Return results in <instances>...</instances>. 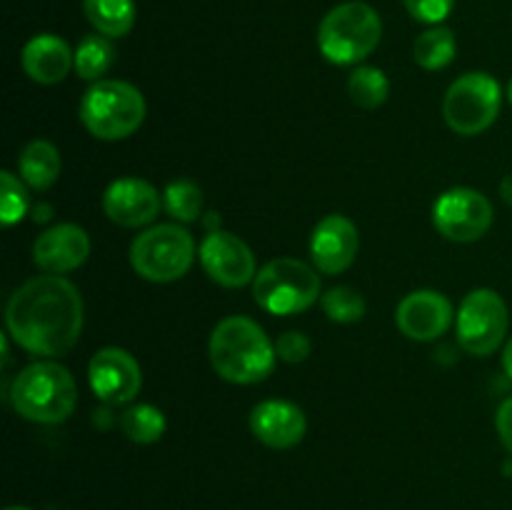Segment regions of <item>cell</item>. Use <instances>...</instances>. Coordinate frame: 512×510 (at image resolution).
I'll list each match as a JSON object with an SVG mask.
<instances>
[{"label": "cell", "mask_w": 512, "mask_h": 510, "mask_svg": "<svg viewBox=\"0 0 512 510\" xmlns=\"http://www.w3.org/2000/svg\"><path fill=\"white\" fill-rule=\"evenodd\" d=\"M15 343L33 355H65L83 333V298L63 275H38L20 285L5 308Z\"/></svg>", "instance_id": "cell-1"}, {"label": "cell", "mask_w": 512, "mask_h": 510, "mask_svg": "<svg viewBox=\"0 0 512 510\" xmlns=\"http://www.w3.org/2000/svg\"><path fill=\"white\" fill-rule=\"evenodd\" d=\"M275 360V345L270 343L265 330L245 315L220 320L210 335V363L228 383H260L273 373Z\"/></svg>", "instance_id": "cell-2"}, {"label": "cell", "mask_w": 512, "mask_h": 510, "mask_svg": "<svg viewBox=\"0 0 512 510\" xmlns=\"http://www.w3.org/2000/svg\"><path fill=\"white\" fill-rule=\"evenodd\" d=\"M10 403L20 418L55 425L73 415L78 388L68 368L53 360H40L20 370L13 380Z\"/></svg>", "instance_id": "cell-3"}, {"label": "cell", "mask_w": 512, "mask_h": 510, "mask_svg": "<svg viewBox=\"0 0 512 510\" xmlns=\"http://www.w3.org/2000/svg\"><path fill=\"white\" fill-rule=\"evenodd\" d=\"M383 38L378 10L360 0L340 3L318 28V48L335 65H355L368 58Z\"/></svg>", "instance_id": "cell-4"}, {"label": "cell", "mask_w": 512, "mask_h": 510, "mask_svg": "<svg viewBox=\"0 0 512 510\" xmlns=\"http://www.w3.org/2000/svg\"><path fill=\"white\" fill-rule=\"evenodd\" d=\"M80 120L100 140H123L145 120V98L125 80H98L80 103Z\"/></svg>", "instance_id": "cell-5"}, {"label": "cell", "mask_w": 512, "mask_h": 510, "mask_svg": "<svg viewBox=\"0 0 512 510\" xmlns=\"http://www.w3.org/2000/svg\"><path fill=\"white\" fill-rule=\"evenodd\" d=\"M253 298L273 315H295L320 298V275L295 258L270 260L253 280Z\"/></svg>", "instance_id": "cell-6"}, {"label": "cell", "mask_w": 512, "mask_h": 510, "mask_svg": "<svg viewBox=\"0 0 512 510\" xmlns=\"http://www.w3.org/2000/svg\"><path fill=\"white\" fill-rule=\"evenodd\" d=\"M195 260V240L180 225H155L130 245V263L150 283H173L183 278Z\"/></svg>", "instance_id": "cell-7"}, {"label": "cell", "mask_w": 512, "mask_h": 510, "mask_svg": "<svg viewBox=\"0 0 512 510\" xmlns=\"http://www.w3.org/2000/svg\"><path fill=\"white\" fill-rule=\"evenodd\" d=\"M503 105L500 83L488 73H468L455 80L443 100L445 123L460 135H480L498 120Z\"/></svg>", "instance_id": "cell-8"}, {"label": "cell", "mask_w": 512, "mask_h": 510, "mask_svg": "<svg viewBox=\"0 0 512 510\" xmlns=\"http://www.w3.org/2000/svg\"><path fill=\"white\" fill-rule=\"evenodd\" d=\"M508 323V305L495 290H473L463 298L455 318L460 348L480 358L495 353L508 335Z\"/></svg>", "instance_id": "cell-9"}, {"label": "cell", "mask_w": 512, "mask_h": 510, "mask_svg": "<svg viewBox=\"0 0 512 510\" xmlns=\"http://www.w3.org/2000/svg\"><path fill=\"white\" fill-rule=\"evenodd\" d=\"M433 225L453 243H473L493 225V205L478 190L453 188L435 200Z\"/></svg>", "instance_id": "cell-10"}, {"label": "cell", "mask_w": 512, "mask_h": 510, "mask_svg": "<svg viewBox=\"0 0 512 510\" xmlns=\"http://www.w3.org/2000/svg\"><path fill=\"white\" fill-rule=\"evenodd\" d=\"M203 270L223 288H243L255 280V255L238 235L228 230H210L200 245Z\"/></svg>", "instance_id": "cell-11"}, {"label": "cell", "mask_w": 512, "mask_h": 510, "mask_svg": "<svg viewBox=\"0 0 512 510\" xmlns=\"http://www.w3.org/2000/svg\"><path fill=\"white\" fill-rule=\"evenodd\" d=\"M88 380L93 393L108 405L130 403L143 388L138 360L123 348L98 350L88 365Z\"/></svg>", "instance_id": "cell-12"}, {"label": "cell", "mask_w": 512, "mask_h": 510, "mask_svg": "<svg viewBox=\"0 0 512 510\" xmlns=\"http://www.w3.org/2000/svg\"><path fill=\"white\" fill-rule=\"evenodd\" d=\"M395 323L400 333L408 335L410 340H428L440 338L453 323V305L438 290H415L400 300L395 310Z\"/></svg>", "instance_id": "cell-13"}, {"label": "cell", "mask_w": 512, "mask_h": 510, "mask_svg": "<svg viewBox=\"0 0 512 510\" xmlns=\"http://www.w3.org/2000/svg\"><path fill=\"white\" fill-rule=\"evenodd\" d=\"M360 248V233L345 215H328L320 220L310 238V255L320 273L338 275L353 265Z\"/></svg>", "instance_id": "cell-14"}, {"label": "cell", "mask_w": 512, "mask_h": 510, "mask_svg": "<svg viewBox=\"0 0 512 510\" xmlns=\"http://www.w3.org/2000/svg\"><path fill=\"white\" fill-rule=\"evenodd\" d=\"M103 210L115 225L143 228L160 213V193L140 178H118L103 195Z\"/></svg>", "instance_id": "cell-15"}, {"label": "cell", "mask_w": 512, "mask_h": 510, "mask_svg": "<svg viewBox=\"0 0 512 510\" xmlns=\"http://www.w3.org/2000/svg\"><path fill=\"white\" fill-rule=\"evenodd\" d=\"M250 430L268 448L288 450L305 438L308 420L300 405L290 400H263L250 413Z\"/></svg>", "instance_id": "cell-16"}, {"label": "cell", "mask_w": 512, "mask_h": 510, "mask_svg": "<svg viewBox=\"0 0 512 510\" xmlns=\"http://www.w3.org/2000/svg\"><path fill=\"white\" fill-rule=\"evenodd\" d=\"M90 255V238L80 225L63 223L45 230L33 245V263L48 275H65L80 268Z\"/></svg>", "instance_id": "cell-17"}, {"label": "cell", "mask_w": 512, "mask_h": 510, "mask_svg": "<svg viewBox=\"0 0 512 510\" xmlns=\"http://www.w3.org/2000/svg\"><path fill=\"white\" fill-rule=\"evenodd\" d=\"M23 70L30 80L40 85H55L65 80L70 68H75V53L68 48L63 38L53 33H40L25 43Z\"/></svg>", "instance_id": "cell-18"}, {"label": "cell", "mask_w": 512, "mask_h": 510, "mask_svg": "<svg viewBox=\"0 0 512 510\" xmlns=\"http://www.w3.org/2000/svg\"><path fill=\"white\" fill-rule=\"evenodd\" d=\"M20 178L35 190H48L60 178V153L48 140H33L18 158Z\"/></svg>", "instance_id": "cell-19"}, {"label": "cell", "mask_w": 512, "mask_h": 510, "mask_svg": "<svg viewBox=\"0 0 512 510\" xmlns=\"http://www.w3.org/2000/svg\"><path fill=\"white\" fill-rule=\"evenodd\" d=\"M83 10L105 38H123L135 25V0H83Z\"/></svg>", "instance_id": "cell-20"}, {"label": "cell", "mask_w": 512, "mask_h": 510, "mask_svg": "<svg viewBox=\"0 0 512 510\" xmlns=\"http://www.w3.org/2000/svg\"><path fill=\"white\" fill-rule=\"evenodd\" d=\"M455 53H458V40L455 33L445 25H433L430 30L420 33L415 40V63L425 70H443L453 63Z\"/></svg>", "instance_id": "cell-21"}, {"label": "cell", "mask_w": 512, "mask_h": 510, "mask_svg": "<svg viewBox=\"0 0 512 510\" xmlns=\"http://www.w3.org/2000/svg\"><path fill=\"white\" fill-rule=\"evenodd\" d=\"M115 60V48L105 35H85L75 48V73L83 80H103Z\"/></svg>", "instance_id": "cell-22"}, {"label": "cell", "mask_w": 512, "mask_h": 510, "mask_svg": "<svg viewBox=\"0 0 512 510\" xmlns=\"http://www.w3.org/2000/svg\"><path fill=\"white\" fill-rule=\"evenodd\" d=\"M348 93L358 108L375 110L388 100L390 95V80L380 68H370V65H360L350 73L348 78Z\"/></svg>", "instance_id": "cell-23"}, {"label": "cell", "mask_w": 512, "mask_h": 510, "mask_svg": "<svg viewBox=\"0 0 512 510\" xmlns=\"http://www.w3.org/2000/svg\"><path fill=\"white\" fill-rule=\"evenodd\" d=\"M120 428H123L125 438L133 440V443L150 445L155 443V440L163 438L165 415L163 410H158L155 405H133V408H128L120 415Z\"/></svg>", "instance_id": "cell-24"}, {"label": "cell", "mask_w": 512, "mask_h": 510, "mask_svg": "<svg viewBox=\"0 0 512 510\" xmlns=\"http://www.w3.org/2000/svg\"><path fill=\"white\" fill-rule=\"evenodd\" d=\"M163 205L180 223H193L203 210V190L193 180H173L163 193Z\"/></svg>", "instance_id": "cell-25"}, {"label": "cell", "mask_w": 512, "mask_h": 510, "mask_svg": "<svg viewBox=\"0 0 512 510\" xmlns=\"http://www.w3.org/2000/svg\"><path fill=\"white\" fill-rule=\"evenodd\" d=\"M323 310L333 323H358L365 315V298L355 288L340 285L323 295Z\"/></svg>", "instance_id": "cell-26"}, {"label": "cell", "mask_w": 512, "mask_h": 510, "mask_svg": "<svg viewBox=\"0 0 512 510\" xmlns=\"http://www.w3.org/2000/svg\"><path fill=\"white\" fill-rule=\"evenodd\" d=\"M0 185H3V195H0V220L5 225H15L25 218L28 213V193H25L23 183L15 178L13 173H0Z\"/></svg>", "instance_id": "cell-27"}, {"label": "cell", "mask_w": 512, "mask_h": 510, "mask_svg": "<svg viewBox=\"0 0 512 510\" xmlns=\"http://www.w3.org/2000/svg\"><path fill=\"white\" fill-rule=\"evenodd\" d=\"M403 5L418 23L440 25L453 13L455 0H403Z\"/></svg>", "instance_id": "cell-28"}, {"label": "cell", "mask_w": 512, "mask_h": 510, "mask_svg": "<svg viewBox=\"0 0 512 510\" xmlns=\"http://www.w3.org/2000/svg\"><path fill=\"white\" fill-rule=\"evenodd\" d=\"M275 353H278L280 360L285 363H303L310 355V340L305 333H298V330H290V333H283L275 343Z\"/></svg>", "instance_id": "cell-29"}, {"label": "cell", "mask_w": 512, "mask_h": 510, "mask_svg": "<svg viewBox=\"0 0 512 510\" xmlns=\"http://www.w3.org/2000/svg\"><path fill=\"white\" fill-rule=\"evenodd\" d=\"M495 428H498L500 440H503L505 450L512 455V398L503 400V405L498 408L495 415Z\"/></svg>", "instance_id": "cell-30"}, {"label": "cell", "mask_w": 512, "mask_h": 510, "mask_svg": "<svg viewBox=\"0 0 512 510\" xmlns=\"http://www.w3.org/2000/svg\"><path fill=\"white\" fill-rule=\"evenodd\" d=\"M500 195H503L505 203L512 205V173L505 175L503 183H500Z\"/></svg>", "instance_id": "cell-31"}, {"label": "cell", "mask_w": 512, "mask_h": 510, "mask_svg": "<svg viewBox=\"0 0 512 510\" xmlns=\"http://www.w3.org/2000/svg\"><path fill=\"white\" fill-rule=\"evenodd\" d=\"M503 368H505V373H508L510 380H512V338H510V343L505 345V350H503Z\"/></svg>", "instance_id": "cell-32"}, {"label": "cell", "mask_w": 512, "mask_h": 510, "mask_svg": "<svg viewBox=\"0 0 512 510\" xmlns=\"http://www.w3.org/2000/svg\"><path fill=\"white\" fill-rule=\"evenodd\" d=\"M5 510H30V508H23V505H8Z\"/></svg>", "instance_id": "cell-33"}, {"label": "cell", "mask_w": 512, "mask_h": 510, "mask_svg": "<svg viewBox=\"0 0 512 510\" xmlns=\"http://www.w3.org/2000/svg\"><path fill=\"white\" fill-rule=\"evenodd\" d=\"M508 98H510V103H512V80H510V85H508Z\"/></svg>", "instance_id": "cell-34"}]
</instances>
